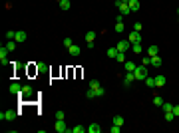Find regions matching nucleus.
Returning a JSON list of instances; mask_svg holds the SVG:
<instances>
[{"instance_id":"obj_1","label":"nucleus","mask_w":179,"mask_h":133,"mask_svg":"<svg viewBox=\"0 0 179 133\" xmlns=\"http://www.w3.org/2000/svg\"><path fill=\"white\" fill-rule=\"evenodd\" d=\"M115 8L120 10V14L123 16H129L131 10H129V0H115Z\"/></svg>"},{"instance_id":"obj_2","label":"nucleus","mask_w":179,"mask_h":133,"mask_svg":"<svg viewBox=\"0 0 179 133\" xmlns=\"http://www.w3.org/2000/svg\"><path fill=\"white\" fill-rule=\"evenodd\" d=\"M90 88L96 91V97H101V95H106V89L100 86V81H98V79H92V81H90Z\"/></svg>"},{"instance_id":"obj_3","label":"nucleus","mask_w":179,"mask_h":133,"mask_svg":"<svg viewBox=\"0 0 179 133\" xmlns=\"http://www.w3.org/2000/svg\"><path fill=\"white\" fill-rule=\"evenodd\" d=\"M134 76H135V79H145L147 78V66H143V64L137 66L134 70Z\"/></svg>"},{"instance_id":"obj_4","label":"nucleus","mask_w":179,"mask_h":133,"mask_svg":"<svg viewBox=\"0 0 179 133\" xmlns=\"http://www.w3.org/2000/svg\"><path fill=\"white\" fill-rule=\"evenodd\" d=\"M54 129H56L58 133H68V131H70V127L66 125V121H64V119H56V123H54Z\"/></svg>"},{"instance_id":"obj_5","label":"nucleus","mask_w":179,"mask_h":133,"mask_svg":"<svg viewBox=\"0 0 179 133\" xmlns=\"http://www.w3.org/2000/svg\"><path fill=\"white\" fill-rule=\"evenodd\" d=\"M18 95H22L24 100H30V97L34 95V88L32 86H22V91H20Z\"/></svg>"},{"instance_id":"obj_6","label":"nucleus","mask_w":179,"mask_h":133,"mask_svg":"<svg viewBox=\"0 0 179 133\" xmlns=\"http://www.w3.org/2000/svg\"><path fill=\"white\" fill-rule=\"evenodd\" d=\"M16 115H18V111H10L8 109V111H2V113H0V119H2V121H12Z\"/></svg>"},{"instance_id":"obj_7","label":"nucleus","mask_w":179,"mask_h":133,"mask_svg":"<svg viewBox=\"0 0 179 133\" xmlns=\"http://www.w3.org/2000/svg\"><path fill=\"white\" fill-rule=\"evenodd\" d=\"M120 52H129L131 50V42L129 40H122V42H117V46H115Z\"/></svg>"},{"instance_id":"obj_8","label":"nucleus","mask_w":179,"mask_h":133,"mask_svg":"<svg viewBox=\"0 0 179 133\" xmlns=\"http://www.w3.org/2000/svg\"><path fill=\"white\" fill-rule=\"evenodd\" d=\"M0 62H2V66L10 64V62H8V50H6V46H2V48H0Z\"/></svg>"},{"instance_id":"obj_9","label":"nucleus","mask_w":179,"mask_h":133,"mask_svg":"<svg viewBox=\"0 0 179 133\" xmlns=\"http://www.w3.org/2000/svg\"><path fill=\"white\" fill-rule=\"evenodd\" d=\"M80 52H82V48H80L78 44H72L70 48H68V54L72 56V58H78V56H80Z\"/></svg>"},{"instance_id":"obj_10","label":"nucleus","mask_w":179,"mask_h":133,"mask_svg":"<svg viewBox=\"0 0 179 133\" xmlns=\"http://www.w3.org/2000/svg\"><path fill=\"white\" fill-rule=\"evenodd\" d=\"M8 91H10V93H14V95H18V93L22 91V86L14 81V84H10V88H8Z\"/></svg>"},{"instance_id":"obj_11","label":"nucleus","mask_w":179,"mask_h":133,"mask_svg":"<svg viewBox=\"0 0 179 133\" xmlns=\"http://www.w3.org/2000/svg\"><path fill=\"white\" fill-rule=\"evenodd\" d=\"M131 44H135V42H141V34L139 32H129V38H127Z\"/></svg>"},{"instance_id":"obj_12","label":"nucleus","mask_w":179,"mask_h":133,"mask_svg":"<svg viewBox=\"0 0 179 133\" xmlns=\"http://www.w3.org/2000/svg\"><path fill=\"white\" fill-rule=\"evenodd\" d=\"M135 79V76H134V72H127L125 76H123V84L125 86H131V81Z\"/></svg>"},{"instance_id":"obj_13","label":"nucleus","mask_w":179,"mask_h":133,"mask_svg":"<svg viewBox=\"0 0 179 133\" xmlns=\"http://www.w3.org/2000/svg\"><path fill=\"white\" fill-rule=\"evenodd\" d=\"M139 8H141L139 0H129V10H131V12H137Z\"/></svg>"},{"instance_id":"obj_14","label":"nucleus","mask_w":179,"mask_h":133,"mask_svg":"<svg viewBox=\"0 0 179 133\" xmlns=\"http://www.w3.org/2000/svg\"><path fill=\"white\" fill-rule=\"evenodd\" d=\"M26 38H28V36H26V32H22V30H20V32H16V38H14V40H16L18 44H22V42H26Z\"/></svg>"},{"instance_id":"obj_15","label":"nucleus","mask_w":179,"mask_h":133,"mask_svg":"<svg viewBox=\"0 0 179 133\" xmlns=\"http://www.w3.org/2000/svg\"><path fill=\"white\" fill-rule=\"evenodd\" d=\"M88 131H90V133H100V131H101L100 123H92V125H88Z\"/></svg>"},{"instance_id":"obj_16","label":"nucleus","mask_w":179,"mask_h":133,"mask_svg":"<svg viewBox=\"0 0 179 133\" xmlns=\"http://www.w3.org/2000/svg\"><path fill=\"white\" fill-rule=\"evenodd\" d=\"M16 46H18L16 40H8V42H6V50H8V52H14V50H16Z\"/></svg>"},{"instance_id":"obj_17","label":"nucleus","mask_w":179,"mask_h":133,"mask_svg":"<svg viewBox=\"0 0 179 133\" xmlns=\"http://www.w3.org/2000/svg\"><path fill=\"white\" fill-rule=\"evenodd\" d=\"M123 66H125V70H127V72H134L135 68H137V64H134L131 60H125V64H123Z\"/></svg>"},{"instance_id":"obj_18","label":"nucleus","mask_w":179,"mask_h":133,"mask_svg":"<svg viewBox=\"0 0 179 133\" xmlns=\"http://www.w3.org/2000/svg\"><path fill=\"white\" fill-rule=\"evenodd\" d=\"M159 54V48H157V46H149V48H147V56H149V58H151V56H157Z\"/></svg>"},{"instance_id":"obj_19","label":"nucleus","mask_w":179,"mask_h":133,"mask_svg":"<svg viewBox=\"0 0 179 133\" xmlns=\"http://www.w3.org/2000/svg\"><path fill=\"white\" fill-rule=\"evenodd\" d=\"M165 81H167V79L163 78V76H157V78H155V88H163Z\"/></svg>"},{"instance_id":"obj_20","label":"nucleus","mask_w":179,"mask_h":133,"mask_svg":"<svg viewBox=\"0 0 179 133\" xmlns=\"http://www.w3.org/2000/svg\"><path fill=\"white\" fill-rule=\"evenodd\" d=\"M106 54H108V58H115V56L120 54V50H117V48H108V52H106Z\"/></svg>"},{"instance_id":"obj_21","label":"nucleus","mask_w":179,"mask_h":133,"mask_svg":"<svg viewBox=\"0 0 179 133\" xmlns=\"http://www.w3.org/2000/svg\"><path fill=\"white\" fill-rule=\"evenodd\" d=\"M123 123H125L123 115H113V125H120V127H122Z\"/></svg>"},{"instance_id":"obj_22","label":"nucleus","mask_w":179,"mask_h":133,"mask_svg":"<svg viewBox=\"0 0 179 133\" xmlns=\"http://www.w3.org/2000/svg\"><path fill=\"white\" fill-rule=\"evenodd\" d=\"M131 50H134L135 54H141V50H143V46H141V42H135V44H131Z\"/></svg>"},{"instance_id":"obj_23","label":"nucleus","mask_w":179,"mask_h":133,"mask_svg":"<svg viewBox=\"0 0 179 133\" xmlns=\"http://www.w3.org/2000/svg\"><path fill=\"white\" fill-rule=\"evenodd\" d=\"M151 66H155V68L161 66V58H159V54H157V56H151Z\"/></svg>"},{"instance_id":"obj_24","label":"nucleus","mask_w":179,"mask_h":133,"mask_svg":"<svg viewBox=\"0 0 179 133\" xmlns=\"http://www.w3.org/2000/svg\"><path fill=\"white\" fill-rule=\"evenodd\" d=\"M60 8H62V10H70V8H72V2H70V0H62V2H60Z\"/></svg>"},{"instance_id":"obj_25","label":"nucleus","mask_w":179,"mask_h":133,"mask_svg":"<svg viewBox=\"0 0 179 133\" xmlns=\"http://www.w3.org/2000/svg\"><path fill=\"white\" fill-rule=\"evenodd\" d=\"M70 131H72V133H84V131H86V127H84V125H74Z\"/></svg>"},{"instance_id":"obj_26","label":"nucleus","mask_w":179,"mask_h":133,"mask_svg":"<svg viewBox=\"0 0 179 133\" xmlns=\"http://www.w3.org/2000/svg\"><path fill=\"white\" fill-rule=\"evenodd\" d=\"M143 81L147 84V88H155V78H149V76H147Z\"/></svg>"},{"instance_id":"obj_27","label":"nucleus","mask_w":179,"mask_h":133,"mask_svg":"<svg viewBox=\"0 0 179 133\" xmlns=\"http://www.w3.org/2000/svg\"><path fill=\"white\" fill-rule=\"evenodd\" d=\"M161 107H163V113H165V111H173V103H169V101H163V105H161Z\"/></svg>"},{"instance_id":"obj_28","label":"nucleus","mask_w":179,"mask_h":133,"mask_svg":"<svg viewBox=\"0 0 179 133\" xmlns=\"http://www.w3.org/2000/svg\"><path fill=\"white\" fill-rule=\"evenodd\" d=\"M86 97H88V100H94V97H96V91H94L92 88H88V91H86Z\"/></svg>"},{"instance_id":"obj_29","label":"nucleus","mask_w":179,"mask_h":133,"mask_svg":"<svg viewBox=\"0 0 179 133\" xmlns=\"http://www.w3.org/2000/svg\"><path fill=\"white\" fill-rule=\"evenodd\" d=\"M96 40V32H88L86 34V42H94Z\"/></svg>"},{"instance_id":"obj_30","label":"nucleus","mask_w":179,"mask_h":133,"mask_svg":"<svg viewBox=\"0 0 179 133\" xmlns=\"http://www.w3.org/2000/svg\"><path fill=\"white\" fill-rule=\"evenodd\" d=\"M115 60H117V62H122V64H125V52H120V54L115 56Z\"/></svg>"},{"instance_id":"obj_31","label":"nucleus","mask_w":179,"mask_h":133,"mask_svg":"<svg viewBox=\"0 0 179 133\" xmlns=\"http://www.w3.org/2000/svg\"><path fill=\"white\" fill-rule=\"evenodd\" d=\"M153 105H157V107H161V105H163V100H161L159 95H155V97H153Z\"/></svg>"},{"instance_id":"obj_32","label":"nucleus","mask_w":179,"mask_h":133,"mask_svg":"<svg viewBox=\"0 0 179 133\" xmlns=\"http://www.w3.org/2000/svg\"><path fill=\"white\" fill-rule=\"evenodd\" d=\"M173 119H175L173 111H165V121H173Z\"/></svg>"},{"instance_id":"obj_33","label":"nucleus","mask_w":179,"mask_h":133,"mask_svg":"<svg viewBox=\"0 0 179 133\" xmlns=\"http://www.w3.org/2000/svg\"><path fill=\"white\" fill-rule=\"evenodd\" d=\"M123 30H125L123 22H115V32H123Z\"/></svg>"},{"instance_id":"obj_34","label":"nucleus","mask_w":179,"mask_h":133,"mask_svg":"<svg viewBox=\"0 0 179 133\" xmlns=\"http://www.w3.org/2000/svg\"><path fill=\"white\" fill-rule=\"evenodd\" d=\"M6 38H8V40H14V38H16V32H14V30L6 32Z\"/></svg>"},{"instance_id":"obj_35","label":"nucleus","mask_w":179,"mask_h":133,"mask_svg":"<svg viewBox=\"0 0 179 133\" xmlns=\"http://www.w3.org/2000/svg\"><path fill=\"white\" fill-rule=\"evenodd\" d=\"M141 28H143V26H141V22H135V24H134V30H135V32H141Z\"/></svg>"},{"instance_id":"obj_36","label":"nucleus","mask_w":179,"mask_h":133,"mask_svg":"<svg viewBox=\"0 0 179 133\" xmlns=\"http://www.w3.org/2000/svg\"><path fill=\"white\" fill-rule=\"evenodd\" d=\"M72 44H74V42H72V38H64V46H66V48H70Z\"/></svg>"},{"instance_id":"obj_37","label":"nucleus","mask_w":179,"mask_h":133,"mask_svg":"<svg viewBox=\"0 0 179 133\" xmlns=\"http://www.w3.org/2000/svg\"><path fill=\"white\" fill-rule=\"evenodd\" d=\"M64 117H66L64 111H56V119H64Z\"/></svg>"},{"instance_id":"obj_38","label":"nucleus","mask_w":179,"mask_h":133,"mask_svg":"<svg viewBox=\"0 0 179 133\" xmlns=\"http://www.w3.org/2000/svg\"><path fill=\"white\" fill-rule=\"evenodd\" d=\"M141 64H143V66H147V64H151V58H149V56H145V58L141 60Z\"/></svg>"},{"instance_id":"obj_39","label":"nucleus","mask_w":179,"mask_h":133,"mask_svg":"<svg viewBox=\"0 0 179 133\" xmlns=\"http://www.w3.org/2000/svg\"><path fill=\"white\" fill-rule=\"evenodd\" d=\"M120 129H122L120 125H113V127H110V131H112V133H120Z\"/></svg>"},{"instance_id":"obj_40","label":"nucleus","mask_w":179,"mask_h":133,"mask_svg":"<svg viewBox=\"0 0 179 133\" xmlns=\"http://www.w3.org/2000/svg\"><path fill=\"white\" fill-rule=\"evenodd\" d=\"M44 70H46L44 64H38V66H36V72H44Z\"/></svg>"},{"instance_id":"obj_41","label":"nucleus","mask_w":179,"mask_h":133,"mask_svg":"<svg viewBox=\"0 0 179 133\" xmlns=\"http://www.w3.org/2000/svg\"><path fill=\"white\" fill-rule=\"evenodd\" d=\"M173 115L179 117V105H173Z\"/></svg>"},{"instance_id":"obj_42","label":"nucleus","mask_w":179,"mask_h":133,"mask_svg":"<svg viewBox=\"0 0 179 133\" xmlns=\"http://www.w3.org/2000/svg\"><path fill=\"white\" fill-rule=\"evenodd\" d=\"M177 16H179V8H177Z\"/></svg>"},{"instance_id":"obj_43","label":"nucleus","mask_w":179,"mask_h":133,"mask_svg":"<svg viewBox=\"0 0 179 133\" xmlns=\"http://www.w3.org/2000/svg\"><path fill=\"white\" fill-rule=\"evenodd\" d=\"M56 2H62V0H56Z\"/></svg>"}]
</instances>
